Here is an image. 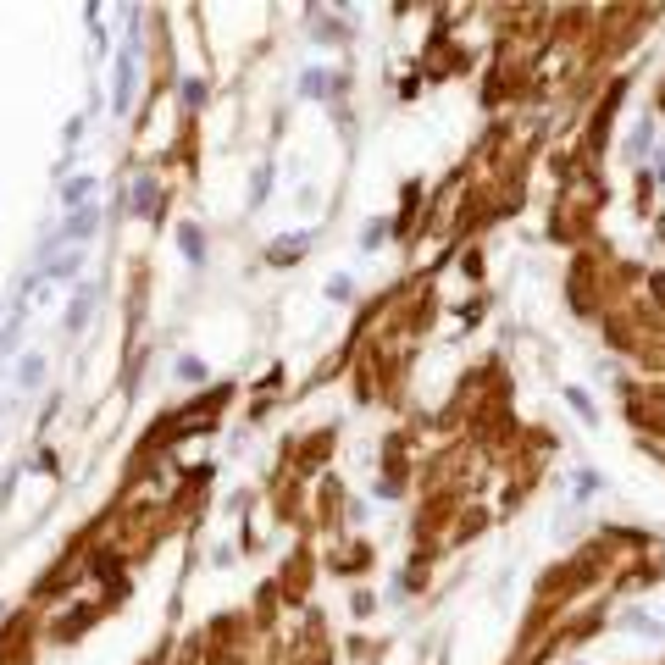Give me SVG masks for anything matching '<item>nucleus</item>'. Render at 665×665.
I'll list each match as a JSON object with an SVG mask.
<instances>
[{
    "instance_id": "obj_1",
    "label": "nucleus",
    "mask_w": 665,
    "mask_h": 665,
    "mask_svg": "<svg viewBox=\"0 0 665 665\" xmlns=\"http://www.w3.org/2000/svg\"><path fill=\"white\" fill-rule=\"evenodd\" d=\"M89 194H94V177L84 172V177H72V184L62 189V206H72V211H89Z\"/></svg>"
},
{
    "instance_id": "obj_2",
    "label": "nucleus",
    "mask_w": 665,
    "mask_h": 665,
    "mask_svg": "<svg viewBox=\"0 0 665 665\" xmlns=\"http://www.w3.org/2000/svg\"><path fill=\"white\" fill-rule=\"evenodd\" d=\"M127 100H134V56H122V62H117V100H111V106L127 111Z\"/></svg>"
},
{
    "instance_id": "obj_3",
    "label": "nucleus",
    "mask_w": 665,
    "mask_h": 665,
    "mask_svg": "<svg viewBox=\"0 0 665 665\" xmlns=\"http://www.w3.org/2000/svg\"><path fill=\"white\" fill-rule=\"evenodd\" d=\"M94 311V289H78V300H72V311H67V332H78Z\"/></svg>"
},
{
    "instance_id": "obj_4",
    "label": "nucleus",
    "mask_w": 665,
    "mask_h": 665,
    "mask_svg": "<svg viewBox=\"0 0 665 665\" xmlns=\"http://www.w3.org/2000/svg\"><path fill=\"white\" fill-rule=\"evenodd\" d=\"M89 234H94V211H78V217L62 227V244H78V239H89Z\"/></svg>"
},
{
    "instance_id": "obj_5",
    "label": "nucleus",
    "mask_w": 665,
    "mask_h": 665,
    "mask_svg": "<svg viewBox=\"0 0 665 665\" xmlns=\"http://www.w3.org/2000/svg\"><path fill=\"white\" fill-rule=\"evenodd\" d=\"M177 244H184L189 261H206V234L200 227H177Z\"/></svg>"
},
{
    "instance_id": "obj_6",
    "label": "nucleus",
    "mask_w": 665,
    "mask_h": 665,
    "mask_svg": "<svg viewBox=\"0 0 665 665\" xmlns=\"http://www.w3.org/2000/svg\"><path fill=\"white\" fill-rule=\"evenodd\" d=\"M39 377H45V355H22V361H17V382H22V389H34Z\"/></svg>"
},
{
    "instance_id": "obj_7",
    "label": "nucleus",
    "mask_w": 665,
    "mask_h": 665,
    "mask_svg": "<svg viewBox=\"0 0 665 665\" xmlns=\"http://www.w3.org/2000/svg\"><path fill=\"white\" fill-rule=\"evenodd\" d=\"M156 206H161V200H156V184H150V177H139V184H134V211H144V217H150Z\"/></svg>"
},
{
    "instance_id": "obj_8",
    "label": "nucleus",
    "mask_w": 665,
    "mask_h": 665,
    "mask_svg": "<svg viewBox=\"0 0 665 665\" xmlns=\"http://www.w3.org/2000/svg\"><path fill=\"white\" fill-rule=\"evenodd\" d=\"M305 250V234H294V239H277V250H272V261H294V255Z\"/></svg>"
},
{
    "instance_id": "obj_9",
    "label": "nucleus",
    "mask_w": 665,
    "mask_h": 665,
    "mask_svg": "<svg viewBox=\"0 0 665 665\" xmlns=\"http://www.w3.org/2000/svg\"><path fill=\"white\" fill-rule=\"evenodd\" d=\"M177 377H184V382H200V377H206V366H200V361H189V355H184V361H177Z\"/></svg>"
},
{
    "instance_id": "obj_10",
    "label": "nucleus",
    "mask_w": 665,
    "mask_h": 665,
    "mask_svg": "<svg viewBox=\"0 0 665 665\" xmlns=\"http://www.w3.org/2000/svg\"><path fill=\"white\" fill-rule=\"evenodd\" d=\"M200 100H206V84L189 78V84H184V106H200Z\"/></svg>"
},
{
    "instance_id": "obj_11",
    "label": "nucleus",
    "mask_w": 665,
    "mask_h": 665,
    "mask_svg": "<svg viewBox=\"0 0 665 665\" xmlns=\"http://www.w3.org/2000/svg\"><path fill=\"white\" fill-rule=\"evenodd\" d=\"M571 405H577V411H582L587 422H599V416H594V399H587V394H577V389H571Z\"/></svg>"
},
{
    "instance_id": "obj_12",
    "label": "nucleus",
    "mask_w": 665,
    "mask_h": 665,
    "mask_svg": "<svg viewBox=\"0 0 665 665\" xmlns=\"http://www.w3.org/2000/svg\"><path fill=\"white\" fill-rule=\"evenodd\" d=\"M382 234H389V227H382V222H372V227H366V239H361V244H366V250H377V244H382Z\"/></svg>"
}]
</instances>
